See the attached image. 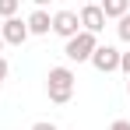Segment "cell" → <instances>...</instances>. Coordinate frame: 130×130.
<instances>
[{
  "label": "cell",
  "instance_id": "cell-1",
  "mask_svg": "<svg viewBox=\"0 0 130 130\" xmlns=\"http://www.w3.org/2000/svg\"><path fill=\"white\" fill-rule=\"evenodd\" d=\"M74 85H77V77H74V70L67 63L49 67V74H46V95H49V102L67 106V102L74 99Z\"/></svg>",
  "mask_w": 130,
  "mask_h": 130
},
{
  "label": "cell",
  "instance_id": "cell-2",
  "mask_svg": "<svg viewBox=\"0 0 130 130\" xmlns=\"http://www.w3.org/2000/svg\"><path fill=\"white\" fill-rule=\"evenodd\" d=\"M95 49H99V35H91V32H77L74 39H67L63 56L70 60V63H88Z\"/></svg>",
  "mask_w": 130,
  "mask_h": 130
},
{
  "label": "cell",
  "instance_id": "cell-3",
  "mask_svg": "<svg viewBox=\"0 0 130 130\" xmlns=\"http://www.w3.org/2000/svg\"><path fill=\"white\" fill-rule=\"evenodd\" d=\"M88 63L95 67L99 74H112V70H120V49H116V46H102V42H99V49L91 53Z\"/></svg>",
  "mask_w": 130,
  "mask_h": 130
},
{
  "label": "cell",
  "instance_id": "cell-4",
  "mask_svg": "<svg viewBox=\"0 0 130 130\" xmlns=\"http://www.w3.org/2000/svg\"><path fill=\"white\" fill-rule=\"evenodd\" d=\"M0 39H4V46H25V42H28V25H25L18 14H14V18H4Z\"/></svg>",
  "mask_w": 130,
  "mask_h": 130
},
{
  "label": "cell",
  "instance_id": "cell-5",
  "mask_svg": "<svg viewBox=\"0 0 130 130\" xmlns=\"http://www.w3.org/2000/svg\"><path fill=\"white\" fill-rule=\"evenodd\" d=\"M81 32V21H77V11H56L53 14V35H60V39H74Z\"/></svg>",
  "mask_w": 130,
  "mask_h": 130
},
{
  "label": "cell",
  "instance_id": "cell-6",
  "mask_svg": "<svg viewBox=\"0 0 130 130\" xmlns=\"http://www.w3.org/2000/svg\"><path fill=\"white\" fill-rule=\"evenodd\" d=\"M77 21H81V32L99 35V32L106 28V14H102V7H99V4H85V7H81V14H77Z\"/></svg>",
  "mask_w": 130,
  "mask_h": 130
},
{
  "label": "cell",
  "instance_id": "cell-7",
  "mask_svg": "<svg viewBox=\"0 0 130 130\" xmlns=\"http://www.w3.org/2000/svg\"><path fill=\"white\" fill-rule=\"evenodd\" d=\"M25 25H28V35H49V32H53V18H49L46 7H35V11L25 18Z\"/></svg>",
  "mask_w": 130,
  "mask_h": 130
},
{
  "label": "cell",
  "instance_id": "cell-8",
  "mask_svg": "<svg viewBox=\"0 0 130 130\" xmlns=\"http://www.w3.org/2000/svg\"><path fill=\"white\" fill-rule=\"evenodd\" d=\"M99 7H102L106 21H109V18H116V21H120V18L130 11V0H99Z\"/></svg>",
  "mask_w": 130,
  "mask_h": 130
},
{
  "label": "cell",
  "instance_id": "cell-9",
  "mask_svg": "<svg viewBox=\"0 0 130 130\" xmlns=\"http://www.w3.org/2000/svg\"><path fill=\"white\" fill-rule=\"evenodd\" d=\"M21 7V0H0V18H14Z\"/></svg>",
  "mask_w": 130,
  "mask_h": 130
},
{
  "label": "cell",
  "instance_id": "cell-10",
  "mask_svg": "<svg viewBox=\"0 0 130 130\" xmlns=\"http://www.w3.org/2000/svg\"><path fill=\"white\" fill-rule=\"evenodd\" d=\"M116 32H120V39H123V42L130 46V11L123 14V18H120V25H116Z\"/></svg>",
  "mask_w": 130,
  "mask_h": 130
},
{
  "label": "cell",
  "instance_id": "cell-11",
  "mask_svg": "<svg viewBox=\"0 0 130 130\" xmlns=\"http://www.w3.org/2000/svg\"><path fill=\"white\" fill-rule=\"evenodd\" d=\"M120 70L130 77V49H127V53H120Z\"/></svg>",
  "mask_w": 130,
  "mask_h": 130
},
{
  "label": "cell",
  "instance_id": "cell-12",
  "mask_svg": "<svg viewBox=\"0 0 130 130\" xmlns=\"http://www.w3.org/2000/svg\"><path fill=\"white\" fill-rule=\"evenodd\" d=\"M32 130H60V127L49 123V120H39V123H32Z\"/></svg>",
  "mask_w": 130,
  "mask_h": 130
},
{
  "label": "cell",
  "instance_id": "cell-13",
  "mask_svg": "<svg viewBox=\"0 0 130 130\" xmlns=\"http://www.w3.org/2000/svg\"><path fill=\"white\" fill-rule=\"evenodd\" d=\"M109 130H130V120H116V123H112Z\"/></svg>",
  "mask_w": 130,
  "mask_h": 130
},
{
  "label": "cell",
  "instance_id": "cell-14",
  "mask_svg": "<svg viewBox=\"0 0 130 130\" xmlns=\"http://www.w3.org/2000/svg\"><path fill=\"white\" fill-rule=\"evenodd\" d=\"M7 70H11V67H7V60L0 56V85H4V77H7Z\"/></svg>",
  "mask_w": 130,
  "mask_h": 130
},
{
  "label": "cell",
  "instance_id": "cell-15",
  "mask_svg": "<svg viewBox=\"0 0 130 130\" xmlns=\"http://www.w3.org/2000/svg\"><path fill=\"white\" fill-rule=\"evenodd\" d=\"M32 4H35V7H46V4H53V0H32Z\"/></svg>",
  "mask_w": 130,
  "mask_h": 130
},
{
  "label": "cell",
  "instance_id": "cell-16",
  "mask_svg": "<svg viewBox=\"0 0 130 130\" xmlns=\"http://www.w3.org/2000/svg\"><path fill=\"white\" fill-rule=\"evenodd\" d=\"M127 95H130V77H127Z\"/></svg>",
  "mask_w": 130,
  "mask_h": 130
},
{
  "label": "cell",
  "instance_id": "cell-17",
  "mask_svg": "<svg viewBox=\"0 0 130 130\" xmlns=\"http://www.w3.org/2000/svg\"><path fill=\"white\" fill-rule=\"evenodd\" d=\"M85 4H99V0H85Z\"/></svg>",
  "mask_w": 130,
  "mask_h": 130
},
{
  "label": "cell",
  "instance_id": "cell-18",
  "mask_svg": "<svg viewBox=\"0 0 130 130\" xmlns=\"http://www.w3.org/2000/svg\"><path fill=\"white\" fill-rule=\"evenodd\" d=\"M0 49H4V39H0Z\"/></svg>",
  "mask_w": 130,
  "mask_h": 130
}]
</instances>
